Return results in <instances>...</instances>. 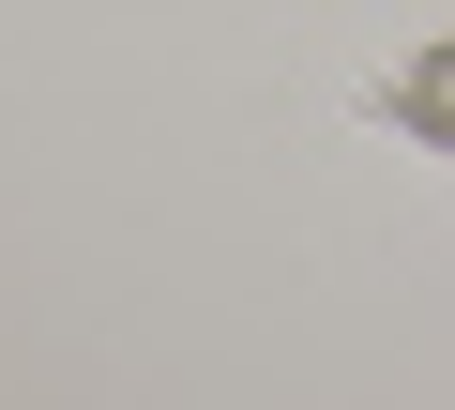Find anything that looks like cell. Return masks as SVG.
Returning <instances> with one entry per match:
<instances>
[]
</instances>
